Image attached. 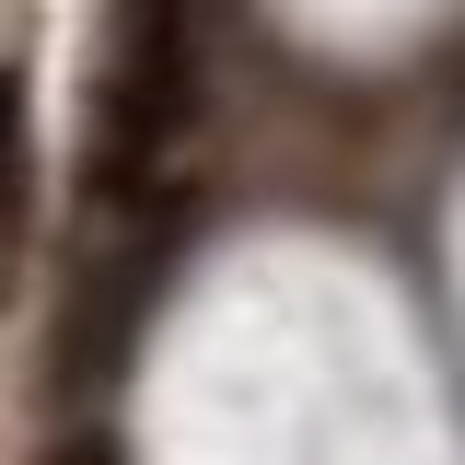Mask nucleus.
Returning <instances> with one entry per match:
<instances>
[{"label":"nucleus","mask_w":465,"mask_h":465,"mask_svg":"<svg viewBox=\"0 0 465 465\" xmlns=\"http://www.w3.org/2000/svg\"><path fill=\"white\" fill-rule=\"evenodd\" d=\"M24 186H35V140H24V82L0 70V244L24 232Z\"/></svg>","instance_id":"f257e3e1"},{"label":"nucleus","mask_w":465,"mask_h":465,"mask_svg":"<svg viewBox=\"0 0 465 465\" xmlns=\"http://www.w3.org/2000/svg\"><path fill=\"white\" fill-rule=\"evenodd\" d=\"M140 24H186V0H140Z\"/></svg>","instance_id":"f03ea898"},{"label":"nucleus","mask_w":465,"mask_h":465,"mask_svg":"<svg viewBox=\"0 0 465 465\" xmlns=\"http://www.w3.org/2000/svg\"><path fill=\"white\" fill-rule=\"evenodd\" d=\"M58 465H116V454H105V442H70V454H58Z\"/></svg>","instance_id":"7ed1b4c3"}]
</instances>
